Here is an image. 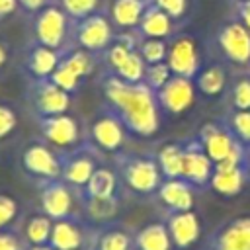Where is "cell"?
<instances>
[{"label": "cell", "instance_id": "obj_45", "mask_svg": "<svg viewBox=\"0 0 250 250\" xmlns=\"http://www.w3.org/2000/svg\"><path fill=\"white\" fill-rule=\"evenodd\" d=\"M8 59H10V43L4 37H0V70L6 66Z\"/></svg>", "mask_w": 250, "mask_h": 250}, {"label": "cell", "instance_id": "obj_43", "mask_svg": "<svg viewBox=\"0 0 250 250\" xmlns=\"http://www.w3.org/2000/svg\"><path fill=\"white\" fill-rule=\"evenodd\" d=\"M55 0H18V6L23 10V12H27L29 16H33L35 12H39L41 8H45V6H49V4H53Z\"/></svg>", "mask_w": 250, "mask_h": 250}, {"label": "cell", "instance_id": "obj_7", "mask_svg": "<svg viewBox=\"0 0 250 250\" xmlns=\"http://www.w3.org/2000/svg\"><path fill=\"white\" fill-rule=\"evenodd\" d=\"M127 137L129 135H127L123 123L119 121V117L111 109H107L104 104L92 115V119L86 123V141L102 156L104 154L115 156L117 152H121Z\"/></svg>", "mask_w": 250, "mask_h": 250}, {"label": "cell", "instance_id": "obj_47", "mask_svg": "<svg viewBox=\"0 0 250 250\" xmlns=\"http://www.w3.org/2000/svg\"><path fill=\"white\" fill-rule=\"evenodd\" d=\"M25 250H55V248L49 244H39V246H27Z\"/></svg>", "mask_w": 250, "mask_h": 250}, {"label": "cell", "instance_id": "obj_8", "mask_svg": "<svg viewBox=\"0 0 250 250\" xmlns=\"http://www.w3.org/2000/svg\"><path fill=\"white\" fill-rule=\"evenodd\" d=\"M25 100L35 119L66 113L72 105V96L57 86L51 78H27Z\"/></svg>", "mask_w": 250, "mask_h": 250}, {"label": "cell", "instance_id": "obj_17", "mask_svg": "<svg viewBox=\"0 0 250 250\" xmlns=\"http://www.w3.org/2000/svg\"><path fill=\"white\" fill-rule=\"evenodd\" d=\"M215 170V162L201 146L197 135L184 139V172L182 178L189 182L197 191L209 189V182Z\"/></svg>", "mask_w": 250, "mask_h": 250}, {"label": "cell", "instance_id": "obj_39", "mask_svg": "<svg viewBox=\"0 0 250 250\" xmlns=\"http://www.w3.org/2000/svg\"><path fill=\"white\" fill-rule=\"evenodd\" d=\"M160 10H164L170 18H172V21L176 23V21H184L186 18H188V14H189V4H191V0H152Z\"/></svg>", "mask_w": 250, "mask_h": 250}, {"label": "cell", "instance_id": "obj_4", "mask_svg": "<svg viewBox=\"0 0 250 250\" xmlns=\"http://www.w3.org/2000/svg\"><path fill=\"white\" fill-rule=\"evenodd\" d=\"M197 139L215 164H244L246 146L230 133L223 119H211L203 123L197 131Z\"/></svg>", "mask_w": 250, "mask_h": 250}, {"label": "cell", "instance_id": "obj_3", "mask_svg": "<svg viewBox=\"0 0 250 250\" xmlns=\"http://www.w3.org/2000/svg\"><path fill=\"white\" fill-rule=\"evenodd\" d=\"M70 29L72 20L64 14V10L53 2L31 16V41L41 43L45 47L64 51L70 47Z\"/></svg>", "mask_w": 250, "mask_h": 250}, {"label": "cell", "instance_id": "obj_35", "mask_svg": "<svg viewBox=\"0 0 250 250\" xmlns=\"http://www.w3.org/2000/svg\"><path fill=\"white\" fill-rule=\"evenodd\" d=\"M145 70H146V62L143 61V57L139 55V51L135 49L125 61L123 64L113 72L117 78L125 80V82H131V84H137V82H143L145 78Z\"/></svg>", "mask_w": 250, "mask_h": 250}, {"label": "cell", "instance_id": "obj_1", "mask_svg": "<svg viewBox=\"0 0 250 250\" xmlns=\"http://www.w3.org/2000/svg\"><path fill=\"white\" fill-rule=\"evenodd\" d=\"M100 90L102 104L119 117L127 135L150 139L158 133L162 111L158 107L156 94L145 82L131 84L115 74L102 72Z\"/></svg>", "mask_w": 250, "mask_h": 250}, {"label": "cell", "instance_id": "obj_44", "mask_svg": "<svg viewBox=\"0 0 250 250\" xmlns=\"http://www.w3.org/2000/svg\"><path fill=\"white\" fill-rule=\"evenodd\" d=\"M18 0H0V21H4L6 18H10L16 10H18Z\"/></svg>", "mask_w": 250, "mask_h": 250}, {"label": "cell", "instance_id": "obj_22", "mask_svg": "<svg viewBox=\"0 0 250 250\" xmlns=\"http://www.w3.org/2000/svg\"><path fill=\"white\" fill-rule=\"evenodd\" d=\"M246 184H248V174L244 170V164L219 162L215 164L209 189L223 197H234L244 189Z\"/></svg>", "mask_w": 250, "mask_h": 250}, {"label": "cell", "instance_id": "obj_25", "mask_svg": "<svg viewBox=\"0 0 250 250\" xmlns=\"http://www.w3.org/2000/svg\"><path fill=\"white\" fill-rule=\"evenodd\" d=\"M148 2L150 0H111L105 12L117 31H135Z\"/></svg>", "mask_w": 250, "mask_h": 250}, {"label": "cell", "instance_id": "obj_21", "mask_svg": "<svg viewBox=\"0 0 250 250\" xmlns=\"http://www.w3.org/2000/svg\"><path fill=\"white\" fill-rule=\"evenodd\" d=\"M88 250H135V229L117 221L98 225Z\"/></svg>", "mask_w": 250, "mask_h": 250}, {"label": "cell", "instance_id": "obj_42", "mask_svg": "<svg viewBox=\"0 0 250 250\" xmlns=\"http://www.w3.org/2000/svg\"><path fill=\"white\" fill-rule=\"evenodd\" d=\"M234 18L250 31V0H234Z\"/></svg>", "mask_w": 250, "mask_h": 250}, {"label": "cell", "instance_id": "obj_13", "mask_svg": "<svg viewBox=\"0 0 250 250\" xmlns=\"http://www.w3.org/2000/svg\"><path fill=\"white\" fill-rule=\"evenodd\" d=\"M215 43L225 61H229L236 66L250 64V31L236 18H232L217 27Z\"/></svg>", "mask_w": 250, "mask_h": 250}, {"label": "cell", "instance_id": "obj_2", "mask_svg": "<svg viewBox=\"0 0 250 250\" xmlns=\"http://www.w3.org/2000/svg\"><path fill=\"white\" fill-rule=\"evenodd\" d=\"M113 168L123 191L137 197H152L164 180L156 156L148 152L121 150L113 156Z\"/></svg>", "mask_w": 250, "mask_h": 250}, {"label": "cell", "instance_id": "obj_46", "mask_svg": "<svg viewBox=\"0 0 250 250\" xmlns=\"http://www.w3.org/2000/svg\"><path fill=\"white\" fill-rule=\"evenodd\" d=\"M244 170H246L248 182H250V145L246 146V154H244Z\"/></svg>", "mask_w": 250, "mask_h": 250}, {"label": "cell", "instance_id": "obj_26", "mask_svg": "<svg viewBox=\"0 0 250 250\" xmlns=\"http://www.w3.org/2000/svg\"><path fill=\"white\" fill-rule=\"evenodd\" d=\"M121 193H123V188L115 168H109L104 164H100L94 170L88 184L78 191V195H86V197H121Z\"/></svg>", "mask_w": 250, "mask_h": 250}, {"label": "cell", "instance_id": "obj_5", "mask_svg": "<svg viewBox=\"0 0 250 250\" xmlns=\"http://www.w3.org/2000/svg\"><path fill=\"white\" fill-rule=\"evenodd\" d=\"M98 62H100L98 55L70 45L68 49L62 51L61 61L51 74V80L57 86H61L64 92L74 96L82 88V84L92 76Z\"/></svg>", "mask_w": 250, "mask_h": 250}, {"label": "cell", "instance_id": "obj_19", "mask_svg": "<svg viewBox=\"0 0 250 250\" xmlns=\"http://www.w3.org/2000/svg\"><path fill=\"white\" fill-rule=\"evenodd\" d=\"M162 221L168 229L174 250H191L199 244L201 234H203V225H201L199 215L193 209L164 213Z\"/></svg>", "mask_w": 250, "mask_h": 250}, {"label": "cell", "instance_id": "obj_11", "mask_svg": "<svg viewBox=\"0 0 250 250\" xmlns=\"http://www.w3.org/2000/svg\"><path fill=\"white\" fill-rule=\"evenodd\" d=\"M37 188H39V209L53 221L82 215L78 191L70 188L66 182H62L61 178L43 182Z\"/></svg>", "mask_w": 250, "mask_h": 250}, {"label": "cell", "instance_id": "obj_27", "mask_svg": "<svg viewBox=\"0 0 250 250\" xmlns=\"http://www.w3.org/2000/svg\"><path fill=\"white\" fill-rule=\"evenodd\" d=\"M193 84L197 92L205 98H219L229 88V72L223 62L215 61L209 64H203L201 70L195 74Z\"/></svg>", "mask_w": 250, "mask_h": 250}, {"label": "cell", "instance_id": "obj_12", "mask_svg": "<svg viewBox=\"0 0 250 250\" xmlns=\"http://www.w3.org/2000/svg\"><path fill=\"white\" fill-rule=\"evenodd\" d=\"M61 160H62L61 180L66 182L76 191H80L88 184L94 170L102 164V154L88 141H84L76 148L61 152Z\"/></svg>", "mask_w": 250, "mask_h": 250}, {"label": "cell", "instance_id": "obj_29", "mask_svg": "<svg viewBox=\"0 0 250 250\" xmlns=\"http://www.w3.org/2000/svg\"><path fill=\"white\" fill-rule=\"evenodd\" d=\"M135 250H174L164 221H150L135 229Z\"/></svg>", "mask_w": 250, "mask_h": 250}, {"label": "cell", "instance_id": "obj_16", "mask_svg": "<svg viewBox=\"0 0 250 250\" xmlns=\"http://www.w3.org/2000/svg\"><path fill=\"white\" fill-rule=\"evenodd\" d=\"M154 94H156L160 111L176 117V115H182L191 109V105L195 104V98H197V88L193 84V78L172 74V78Z\"/></svg>", "mask_w": 250, "mask_h": 250}, {"label": "cell", "instance_id": "obj_14", "mask_svg": "<svg viewBox=\"0 0 250 250\" xmlns=\"http://www.w3.org/2000/svg\"><path fill=\"white\" fill-rule=\"evenodd\" d=\"M166 62L172 70V74L195 78V74L201 70V51L193 35L189 33H174L168 39V55Z\"/></svg>", "mask_w": 250, "mask_h": 250}, {"label": "cell", "instance_id": "obj_10", "mask_svg": "<svg viewBox=\"0 0 250 250\" xmlns=\"http://www.w3.org/2000/svg\"><path fill=\"white\" fill-rule=\"evenodd\" d=\"M35 121H37L41 139L47 141L59 152L72 150L86 141V127L70 111L51 115V117H39Z\"/></svg>", "mask_w": 250, "mask_h": 250}, {"label": "cell", "instance_id": "obj_40", "mask_svg": "<svg viewBox=\"0 0 250 250\" xmlns=\"http://www.w3.org/2000/svg\"><path fill=\"white\" fill-rule=\"evenodd\" d=\"M18 127V111L0 100V141L12 135V131Z\"/></svg>", "mask_w": 250, "mask_h": 250}, {"label": "cell", "instance_id": "obj_33", "mask_svg": "<svg viewBox=\"0 0 250 250\" xmlns=\"http://www.w3.org/2000/svg\"><path fill=\"white\" fill-rule=\"evenodd\" d=\"M223 121L230 129V133L244 145H250V109H232L229 107Z\"/></svg>", "mask_w": 250, "mask_h": 250}, {"label": "cell", "instance_id": "obj_15", "mask_svg": "<svg viewBox=\"0 0 250 250\" xmlns=\"http://www.w3.org/2000/svg\"><path fill=\"white\" fill-rule=\"evenodd\" d=\"M203 250H250V215L223 221L205 236Z\"/></svg>", "mask_w": 250, "mask_h": 250}, {"label": "cell", "instance_id": "obj_41", "mask_svg": "<svg viewBox=\"0 0 250 250\" xmlns=\"http://www.w3.org/2000/svg\"><path fill=\"white\" fill-rule=\"evenodd\" d=\"M27 244L18 227L0 230V250H25Z\"/></svg>", "mask_w": 250, "mask_h": 250}, {"label": "cell", "instance_id": "obj_30", "mask_svg": "<svg viewBox=\"0 0 250 250\" xmlns=\"http://www.w3.org/2000/svg\"><path fill=\"white\" fill-rule=\"evenodd\" d=\"M156 162L162 172L164 180L182 178L184 172V141H166L162 143L156 152Z\"/></svg>", "mask_w": 250, "mask_h": 250}, {"label": "cell", "instance_id": "obj_28", "mask_svg": "<svg viewBox=\"0 0 250 250\" xmlns=\"http://www.w3.org/2000/svg\"><path fill=\"white\" fill-rule=\"evenodd\" d=\"M78 201H80L82 217L90 225L98 227V225H105V223L115 221L121 197H86V195H78Z\"/></svg>", "mask_w": 250, "mask_h": 250}, {"label": "cell", "instance_id": "obj_18", "mask_svg": "<svg viewBox=\"0 0 250 250\" xmlns=\"http://www.w3.org/2000/svg\"><path fill=\"white\" fill-rule=\"evenodd\" d=\"M94 225H90L82 215L70 219L53 221V230L49 246L55 250H88L92 240Z\"/></svg>", "mask_w": 250, "mask_h": 250}, {"label": "cell", "instance_id": "obj_37", "mask_svg": "<svg viewBox=\"0 0 250 250\" xmlns=\"http://www.w3.org/2000/svg\"><path fill=\"white\" fill-rule=\"evenodd\" d=\"M21 215V207L20 201L6 191H0V230L16 227V223L20 221Z\"/></svg>", "mask_w": 250, "mask_h": 250}, {"label": "cell", "instance_id": "obj_6", "mask_svg": "<svg viewBox=\"0 0 250 250\" xmlns=\"http://www.w3.org/2000/svg\"><path fill=\"white\" fill-rule=\"evenodd\" d=\"M117 29L113 27L105 10H98L82 20L72 21L70 29V45L90 51L94 55H102L115 39Z\"/></svg>", "mask_w": 250, "mask_h": 250}, {"label": "cell", "instance_id": "obj_24", "mask_svg": "<svg viewBox=\"0 0 250 250\" xmlns=\"http://www.w3.org/2000/svg\"><path fill=\"white\" fill-rule=\"evenodd\" d=\"M176 23L172 21V18L160 10L152 0L148 2V6L145 8L141 21L137 25V35L139 37H152V39H170L176 31Z\"/></svg>", "mask_w": 250, "mask_h": 250}, {"label": "cell", "instance_id": "obj_20", "mask_svg": "<svg viewBox=\"0 0 250 250\" xmlns=\"http://www.w3.org/2000/svg\"><path fill=\"white\" fill-rule=\"evenodd\" d=\"M195 193L197 189L186 182L184 178H172L162 180L160 188L152 195L156 203L162 207L164 213H176V211H189L195 207Z\"/></svg>", "mask_w": 250, "mask_h": 250}, {"label": "cell", "instance_id": "obj_9", "mask_svg": "<svg viewBox=\"0 0 250 250\" xmlns=\"http://www.w3.org/2000/svg\"><path fill=\"white\" fill-rule=\"evenodd\" d=\"M20 166L23 174L39 186L43 182L61 178L62 160H61V152L53 148L47 141L33 139L23 146L20 156Z\"/></svg>", "mask_w": 250, "mask_h": 250}, {"label": "cell", "instance_id": "obj_34", "mask_svg": "<svg viewBox=\"0 0 250 250\" xmlns=\"http://www.w3.org/2000/svg\"><path fill=\"white\" fill-rule=\"evenodd\" d=\"M137 51L146 64L164 62L168 55V39H152L137 35Z\"/></svg>", "mask_w": 250, "mask_h": 250}, {"label": "cell", "instance_id": "obj_31", "mask_svg": "<svg viewBox=\"0 0 250 250\" xmlns=\"http://www.w3.org/2000/svg\"><path fill=\"white\" fill-rule=\"evenodd\" d=\"M20 232L25 240L27 246H39V244H49L51 230H53V219L47 217L41 209L35 213H29L21 219L20 223Z\"/></svg>", "mask_w": 250, "mask_h": 250}, {"label": "cell", "instance_id": "obj_38", "mask_svg": "<svg viewBox=\"0 0 250 250\" xmlns=\"http://www.w3.org/2000/svg\"><path fill=\"white\" fill-rule=\"evenodd\" d=\"M172 78V70L168 66V62H154V64H146V70H145V78L143 82L152 90V92H158L168 80Z\"/></svg>", "mask_w": 250, "mask_h": 250}, {"label": "cell", "instance_id": "obj_32", "mask_svg": "<svg viewBox=\"0 0 250 250\" xmlns=\"http://www.w3.org/2000/svg\"><path fill=\"white\" fill-rule=\"evenodd\" d=\"M229 107L232 109H250V72H238L232 76L227 88Z\"/></svg>", "mask_w": 250, "mask_h": 250}, {"label": "cell", "instance_id": "obj_36", "mask_svg": "<svg viewBox=\"0 0 250 250\" xmlns=\"http://www.w3.org/2000/svg\"><path fill=\"white\" fill-rule=\"evenodd\" d=\"M55 2L64 10V14H66L72 21L82 20V18H86V16H90V14L98 12V10H102V8H100L102 0H55Z\"/></svg>", "mask_w": 250, "mask_h": 250}, {"label": "cell", "instance_id": "obj_23", "mask_svg": "<svg viewBox=\"0 0 250 250\" xmlns=\"http://www.w3.org/2000/svg\"><path fill=\"white\" fill-rule=\"evenodd\" d=\"M61 55L62 51L31 41L23 55V68L27 78H51L53 70L61 61Z\"/></svg>", "mask_w": 250, "mask_h": 250}]
</instances>
